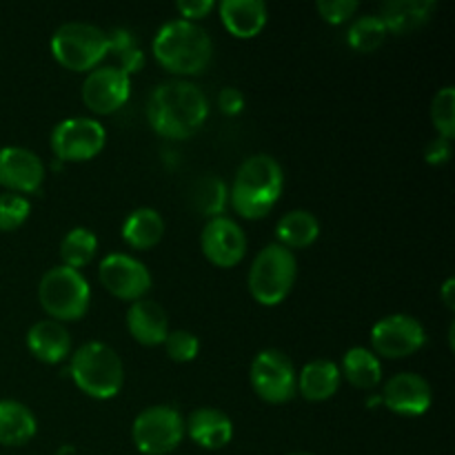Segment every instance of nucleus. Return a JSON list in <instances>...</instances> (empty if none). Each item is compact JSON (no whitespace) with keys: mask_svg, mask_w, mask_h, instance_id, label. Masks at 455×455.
Segmentation results:
<instances>
[{"mask_svg":"<svg viewBox=\"0 0 455 455\" xmlns=\"http://www.w3.org/2000/svg\"><path fill=\"white\" fill-rule=\"evenodd\" d=\"M209 118V98L191 80H167L151 92L147 102V123L167 140H187L204 127Z\"/></svg>","mask_w":455,"mask_h":455,"instance_id":"obj_1","label":"nucleus"},{"mask_svg":"<svg viewBox=\"0 0 455 455\" xmlns=\"http://www.w3.org/2000/svg\"><path fill=\"white\" fill-rule=\"evenodd\" d=\"M284 191V172L269 154H253L238 167L229 189V204L244 220L269 216Z\"/></svg>","mask_w":455,"mask_h":455,"instance_id":"obj_2","label":"nucleus"},{"mask_svg":"<svg viewBox=\"0 0 455 455\" xmlns=\"http://www.w3.org/2000/svg\"><path fill=\"white\" fill-rule=\"evenodd\" d=\"M154 58L164 71L182 80L200 76L213 58V40L198 22L169 20L156 31Z\"/></svg>","mask_w":455,"mask_h":455,"instance_id":"obj_3","label":"nucleus"},{"mask_svg":"<svg viewBox=\"0 0 455 455\" xmlns=\"http://www.w3.org/2000/svg\"><path fill=\"white\" fill-rule=\"evenodd\" d=\"M69 376L84 395L105 403L123 391L124 364L114 347L92 340L69 355Z\"/></svg>","mask_w":455,"mask_h":455,"instance_id":"obj_4","label":"nucleus"},{"mask_svg":"<svg viewBox=\"0 0 455 455\" xmlns=\"http://www.w3.org/2000/svg\"><path fill=\"white\" fill-rule=\"evenodd\" d=\"M298 278L296 253L278 243L260 249L249 269L247 284L253 300L262 307L283 305L293 291Z\"/></svg>","mask_w":455,"mask_h":455,"instance_id":"obj_5","label":"nucleus"},{"mask_svg":"<svg viewBox=\"0 0 455 455\" xmlns=\"http://www.w3.org/2000/svg\"><path fill=\"white\" fill-rule=\"evenodd\" d=\"M38 302L49 320L76 323L84 318L92 305V287L83 271L71 267H52L38 283Z\"/></svg>","mask_w":455,"mask_h":455,"instance_id":"obj_6","label":"nucleus"},{"mask_svg":"<svg viewBox=\"0 0 455 455\" xmlns=\"http://www.w3.org/2000/svg\"><path fill=\"white\" fill-rule=\"evenodd\" d=\"M49 47L58 65L89 74L107 58V31L89 22H65L53 31Z\"/></svg>","mask_w":455,"mask_h":455,"instance_id":"obj_7","label":"nucleus"},{"mask_svg":"<svg viewBox=\"0 0 455 455\" xmlns=\"http://www.w3.org/2000/svg\"><path fill=\"white\" fill-rule=\"evenodd\" d=\"M185 418L172 404L142 409L132 425L133 447L142 455H169L185 440Z\"/></svg>","mask_w":455,"mask_h":455,"instance_id":"obj_8","label":"nucleus"},{"mask_svg":"<svg viewBox=\"0 0 455 455\" xmlns=\"http://www.w3.org/2000/svg\"><path fill=\"white\" fill-rule=\"evenodd\" d=\"M253 394L269 404H287L298 394V371L291 358L280 349H262L249 367Z\"/></svg>","mask_w":455,"mask_h":455,"instance_id":"obj_9","label":"nucleus"},{"mask_svg":"<svg viewBox=\"0 0 455 455\" xmlns=\"http://www.w3.org/2000/svg\"><path fill=\"white\" fill-rule=\"evenodd\" d=\"M49 142L58 163H87L105 149L107 132L100 120L71 116L53 127Z\"/></svg>","mask_w":455,"mask_h":455,"instance_id":"obj_10","label":"nucleus"},{"mask_svg":"<svg viewBox=\"0 0 455 455\" xmlns=\"http://www.w3.org/2000/svg\"><path fill=\"white\" fill-rule=\"evenodd\" d=\"M427 345V329L409 314H391L371 327V351L378 358L403 360Z\"/></svg>","mask_w":455,"mask_h":455,"instance_id":"obj_11","label":"nucleus"},{"mask_svg":"<svg viewBox=\"0 0 455 455\" xmlns=\"http://www.w3.org/2000/svg\"><path fill=\"white\" fill-rule=\"evenodd\" d=\"M98 278L111 296L124 302L142 300L154 284L145 262L129 253H107L98 265Z\"/></svg>","mask_w":455,"mask_h":455,"instance_id":"obj_12","label":"nucleus"},{"mask_svg":"<svg viewBox=\"0 0 455 455\" xmlns=\"http://www.w3.org/2000/svg\"><path fill=\"white\" fill-rule=\"evenodd\" d=\"M80 96L92 114L111 116L127 105L132 96V78L116 65L96 67L84 76Z\"/></svg>","mask_w":455,"mask_h":455,"instance_id":"obj_13","label":"nucleus"},{"mask_svg":"<svg viewBox=\"0 0 455 455\" xmlns=\"http://www.w3.org/2000/svg\"><path fill=\"white\" fill-rule=\"evenodd\" d=\"M200 249L213 267L234 269L247 256V235L234 218L218 216L203 227Z\"/></svg>","mask_w":455,"mask_h":455,"instance_id":"obj_14","label":"nucleus"},{"mask_svg":"<svg viewBox=\"0 0 455 455\" xmlns=\"http://www.w3.org/2000/svg\"><path fill=\"white\" fill-rule=\"evenodd\" d=\"M44 176L47 169L36 151L16 145L0 149V187H4L9 194L25 198L38 194L44 185Z\"/></svg>","mask_w":455,"mask_h":455,"instance_id":"obj_15","label":"nucleus"},{"mask_svg":"<svg viewBox=\"0 0 455 455\" xmlns=\"http://www.w3.org/2000/svg\"><path fill=\"white\" fill-rule=\"evenodd\" d=\"M380 398L382 404L395 416L420 418L434 404V389L420 373L403 371L385 382Z\"/></svg>","mask_w":455,"mask_h":455,"instance_id":"obj_16","label":"nucleus"},{"mask_svg":"<svg viewBox=\"0 0 455 455\" xmlns=\"http://www.w3.org/2000/svg\"><path fill=\"white\" fill-rule=\"evenodd\" d=\"M185 434L200 449L218 451L234 440V422L220 409L198 407L185 420Z\"/></svg>","mask_w":455,"mask_h":455,"instance_id":"obj_17","label":"nucleus"},{"mask_svg":"<svg viewBox=\"0 0 455 455\" xmlns=\"http://www.w3.org/2000/svg\"><path fill=\"white\" fill-rule=\"evenodd\" d=\"M127 331L138 345L160 347L172 331L167 311L149 298L132 302L127 309Z\"/></svg>","mask_w":455,"mask_h":455,"instance_id":"obj_18","label":"nucleus"},{"mask_svg":"<svg viewBox=\"0 0 455 455\" xmlns=\"http://www.w3.org/2000/svg\"><path fill=\"white\" fill-rule=\"evenodd\" d=\"M27 349L38 363L60 364L71 355L69 329L56 320H38L27 331Z\"/></svg>","mask_w":455,"mask_h":455,"instance_id":"obj_19","label":"nucleus"},{"mask_svg":"<svg viewBox=\"0 0 455 455\" xmlns=\"http://www.w3.org/2000/svg\"><path fill=\"white\" fill-rule=\"evenodd\" d=\"M216 9L225 29L240 40L260 36L269 20V9L262 0H222L216 4Z\"/></svg>","mask_w":455,"mask_h":455,"instance_id":"obj_20","label":"nucleus"},{"mask_svg":"<svg viewBox=\"0 0 455 455\" xmlns=\"http://www.w3.org/2000/svg\"><path fill=\"white\" fill-rule=\"evenodd\" d=\"M438 9L434 0H389L380 7L378 16L385 22L387 31L394 36H407L422 29L431 20V13Z\"/></svg>","mask_w":455,"mask_h":455,"instance_id":"obj_21","label":"nucleus"},{"mask_svg":"<svg viewBox=\"0 0 455 455\" xmlns=\"http://www.w3.org/2000/svg\"><path fill=\"white\" fill-rule=\"evenodd\" d=\"M340 367L331 360H311L298 371V394L309 403L331 400L340 389Z\"/></svg>","mask_w":455,"mask_h":455,"instance_id":"obj_22","label":"nucleus"},{"mask_svg":"<svg viewBox=\"0 0 455 455\" xmlns=\"http://www.w3.org/2000/svg\"><path fill=\"white\" fill-rule=\"evenodd\" d=\"M120 234H123L127 247L136 249V251H149L163 240L164 220L158 209L138 207L124 218Z\"/></svg>","mask_w":455,"mask_h":455,"instance_id":"obj_23","label":"nucleus"},{"mask_svg":"<svg viewBox=\"0 0 455 455\" xmlns=\"http://www.w3.org/2000/svg\"><path fill=\"white\" fill-rule=\"evenodd\" d=\"M38 434V420L27 404L0 400V444L22 447Z\"/></svg>","mask_w":455,"mask_h":455,"instance_id":"obj_24","label":"nucleus"},{"mask_svg":"<svg viewBox=\"0 0 455 455\" xmlns=\"http://www.w3.org/2000/svg\"><path fill=\"white\" fill-rule=\"evenodd\" d=\"M340 376L355 389L373 391L382 382V360L367 347H351L342 355Z\"/></svg>","mask_w":455,"mask_h":455,"instance_id":"obj_25","label":"nucleus"},{"mask_svg":"<svg viewBox=\"0 0 455 455\" xmlns=\"http://www.w3.org/2000/svg\"><path fill=\"white\" fill-rule=\"evenodd\" d=\"M275 238H278V244L287 247L289 251L311 247L320 238L318 218L307 209L287 212L275 225Z\"/></svg>","mask_w":455,"mask_h":455,"instance_id":"obj_26","label":"nucleus"},{"mask_svg":"<svg viewBox=\"0 0 455 455\" xmlns=\"http://www.w3.org/2000/svg\"><path fill=\"white\" fill-rule=\"evenodd\" d=\"M189 200L200 216L212 220V218L225 216V209L229 204V187L220 176L207 173V176L196 178L189 191Z\"/></svg>","mask_w":455,"mask_h":455,"instance_id":"obj_27","label":"nucleus"},{"mask_svg":"<svg viewBox=\"0 0 455 455\" xmlns=\"http://www.w3.org/2000/svg\"><path fill=\"white\" fill-rule=\"evenodd\" d=\"M98 253V235L87 227H74L67 231L60 243L62 265L71 267L76 271H83Z\"/></svg>","mask_w":455,"mask_h":455,"instance_id":"obj_28","label":"nucleus"},{"mask_svg":"<svg viewBox=\"0 0 455 455\" xmlns=\"http://www.w3.org/2000/svg\"><path fill=\"white\" fill-rule=\"evenodd\" d=\"M387 36H389V31H387L382 18L378 13H367V16L351 20L349 31H347V43L354 52L371 53L385 44Z\"/></svg>","mask_w":455,"mask_h":455,"instance_id":"obj_29","label":"nucleus"},{"mask_svg":"<svg viewBox=\"0 0 455 455\" xmlns=\"http://www.w3.org/2000/svg\"><path fill=\"white\" fill-rule=\"evenodd\" d=\"M431 123L444 140H453L455 136V87L444 84L431 100Z\"/></svg>","mask_w":455,"mask_h":455,"instance_id":"obj_30","label":"nucleus"},{"mask_svg":"<svg viewBox=\"0 0 455 455\" xmlns=\"http://www.w3.org/2000/svg\"><path fill=\"white\" fill-rule=\"evenodd\" d=\"M31 203L29 198L18 194H0V231H16L29 220Z\"/></svg>","mask_w":455,"mask_h":455,"instance_id":"obj_31","label":"nucleus"},{"mask_svg":"<svg viewBox=\"0 0 455 455\" xmlns=\"http://www.w3.org/2000/svg\"><path fill=\"white\" fill-rule=\"evenodd\" d=\"M164 351L173 363H194L200 354V340L196 333L187 331V329H176L169 331L167 340L163 342Z\"/></svg>","mask_w":455,"mask_h":455,"instance_id":"obj_32","label":"nucleus"},{"mask_svg":"<svg viewBox=\"0 0 455 455\" xmlns=\"http://www.w3.org/2000/svg\"><path fill=\"white\" fill-rule=\"evenodd\" d=\"M315 9H318L320 18L329 25H345V22L354 20L360 3L358 0H320Z\"/></svg>","mask_w":455,"mask_h":455,"instance_id":"obj_33","label":"nucleus"},{"mask_svg":"<svg viewBox=\"0 0 455 455\" xmlns=\"http://www.w3.org/2000/svg\"><path fill=\"white\" fill-rule=\"evenodd\" d=\"M244 105H247V100H244V93L240 89L225 87L218 93V109L222 116H231V118L240 116L244 111Z\"/></svg>","mask_w":455,"mask_h":455,"instance_id":"obj_34","label":"nucleus"},{"mask_svg":"<svg viewBox=\"0 0 455 455\" xmlns=\"http://www.w3.org/2000/svg\"><path fill=\"white\" fill-rule=\"evenodd\" d=\"M138 47L136 44V36L132 34L129 29H124V27H118V29H111L107 31V56H123L124 52H129V49Z\"/></svg>","mask_w":455,"mask_h":455,"instance_id":"obj_35","label":"nucleus"},{"mask_svg":"<svg viewBox=\"0 0 455 455\" xmlns=\"http://www.w3.org/2000/svg\"><path fill=\"white\" fill-rule=\"evenodd\" d=\"M176 9L182 20L198 22L216 9V3L213 0H180V3H176Z\"/></svg>","mask_w":455,"mask_h":455,"instance_id":"obj_36","label":"nucleus"},{"mask_svg":"<svg viewBox=\"0 0 455 455\" xmlns=\"http://www.w3.org/2000/svg\"><path fill=\"white\" fill-rule=\"evenodd\" d=\"M453 145L451 140H444V138H434L429 145L425 147V160L431 164V167H443L451 160Z\"/></svg>","mask_w":455,"mask_h":455,"instance_id":"obj_37","label":"nucleus"},{"mask_svg":"<svg viewBox=\"0 0 455 455\" xmlns=\"http://www.w3.org/2000/svg\"><path fill=\"white\" fill-rule=\"evenodd\" d=\"M145 65H147V58H145V52H142L140 47L129 49V52H124L123 56L116 58V67H118L123 74H127L129 78L136 74H140V71L145 69Z\"/></svg>","mask_w":455,"mask_h":455,"instance_id":"obj_38","label":"nucleus"},{"mask_svg":"<svg viewBox=\"0 0 455 455\" xmlns=\"http://www.w3.org/2000/svg\"><path fill=\"white\" fill-rule=\"evenodd\" d=\"M440 298H443V302L447 305L449 311L455 309V278L444 280L443 289H440Z\"/></svg>","mask_w":455,"mask_h":455,"instance_id":"obj_39","label":"nucleus"},{"mask_svg":"<svg viewBox=\"0 0 455 455\" xmlns=\"http://www.w3.org/2000/svg\"><path fill=\"white\" fill-rule=\"evenodd\" d=\"M56 455H76V449L71 447V444H62V447L58 449Z\"/></svg>","mask_w":455,"mask_h":455,"instance_id":"obj_40","label":"nucleus"},{"mask_svg":"<svg viewBox=\"0 0 455 455\" xmlns=\"http://www.w3.org/2000/svg\"><path fill=\"white\" fill-rule=\"evenodd\" d=\"M289 455H311V453H289Z\"/></svg>","mask_w":455,"mask_h":455,"instance_id":"obj_41","label":"nucleus"}]
</instances>
